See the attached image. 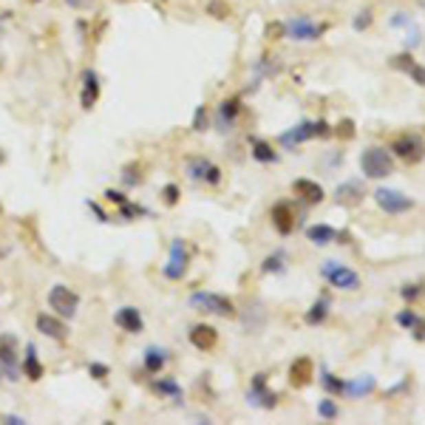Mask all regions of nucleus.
<instances>
[{"label":"nucleus","mask_w":425,"mask_h":425,"mask_svg":"<svg viewBox=\"0 0 425 425\" xmlns=\"http://www.w3.org/2000/svg\"><path fill=\"white\" fill-rule=\"evenodd\" d=\"M113 323L122 329L128 335H142L145 332V318H142V309L139 306H120V309L113 312Z\"/></svg>","instance_id":"16"},{"label":"nucleus","mask_w":425,"mask_h":425,"mask_svg":"<svg viewBox=\"0 0 425 425\" xmlns=\"http://www.w3.org/2000/svg\"><path fill=\"white\" fill-rule=\"evenodd\" d=\"M391 153L397 159H403L406 164H417V162L425 159V142L417 133H400L391 142Z\"/></svg>","instance_id":"9"},{"label":"nucleus","mask_w":425,"mask_h":425,"mask_svg":"<svg viewBox=\"0 0 425 425\" xmlns=\"http://www.w3.org/2000/svg\"><path fill=\"white\" fill-rule=\"evenodd\" d=\"M65 3H68L71 9L80 12V9H88V6H91V0H65Z\"/></svg>","instance_id":"49"},{"label":"nucleus","mask_w":425,"mask_h":425,"mask_svg":"<svg viewBox=\"0 0 425 425\" xmlns=\"http://www.w3.org/2000/svg\"><path fill=\"white\" fill-rule=\"evenodd\" d=\"M207 12H210L212 17H219V20L230 17V6L224 3V0H210V3H207Z\"/></svg>","instance_id":"40"},{"label":"nucleus","mask_w":425,"mask_h":425,"mask_svg":"<svg viewBox=\"0 0 425 425\" xmlns=\"http://www.w3.org/2000/svg\"><path fill=\"white\" fill-rule=\"evenodd\" d=\"M335 133H338L340 139H351V136H354V122H351V120H343V122L338 125Z\"/></svg>","instance_id":"45"},{"label":"nucleus","mask_w":425,"mask_h":425,"mask_svg":"<svg viewBox=\"0 0 425 425\" xmlns=\"http://www.w3.org/2000/svg\"><path fill=\"white\" fill-rule=\"evenodd\" d=\"M318 380H320V386L329 391V394H343V389H346V380H340V377L338 374H332V371H329L326 366H320L318 369Z\"/></svg>","instance_id":"30"},{"label":"nucleus","mask_w":425,"mask_h":425,"mask_svg":"<svg viewBox=\"0 0 425 425\" xmlns=\"http://www.w3.org/2000/svg\"><path fill=\"white\" fill-rule=\"evenodd\" d=\"M281 68H283V65H281L278 57H270V54L258 57V60L252 63V85H250V91H255L258 85H261V80H267V77H278Z\"/></svg>","instance_id":"21"},{"label":"nucleus","mask_w":425,"mask_h":425,"mask_svg":"<svg viewBox=\"0 0 425 425\" xmlns=\"http://www.w3.org/2000/svg\"><path fill=\"white\" fill-rule=\"evenodd\" d=\"M3 422H9V425H23V422H26V417H20V414H3Z\"/></svg>","instance_id":"48"},{"label":"nucleus","mask_w":425,"mask_h":425,"mask_svg":"<svg viewBox=\"0 0 425 425\" xmlns=\"http://www.w3.org/2000/svg\"><path fill=\"white\" fill-rule=\"evenodd\" d=\"M320 275H323L329 283H332L335 290H343V292L360 290V275L354 272V270H349L346 264H340V261H323Z\"/></svg>","instance_id":"8"},{"label":"nucleus","mask_w":425,"mask_h":425,"mask_svg":"<svg viewBox=\"0 0 425 425\" xmlns=\"http://www.w3.org/2000/svg\"><path fill=\"white\" fill-rule=\"evenodd\" d=\"M37 332L43 335V338H52V340H65L71 332H68V323H65V318H60V315H54V312H40L37 315Z\"/></svg>","instance_id":"15"},{"label":"nucleus","mask_w":425,"mask_h":425,"mask_svg":"<svg viewBox=\"0 0 425 425\" xmlns=\"http://www.w3.org/2000/svg\"><path fill=\"white\" fill-rule=\"evenodd\" d=\"M360 171L369 179H386V176L394 173V156L386 148L371 145V148H366L360 153Z\"/></svg>","instance_id":"4"},{"label":"nucleus","mask_w":425,"mask_h":425,"mask_svg":"<svg viewBox=\"0 0 425 425\" xmlns=\"http://www.w3.org/2000/svg\"><path fill=\"white\" fill-rule=\"evenodd\" d=\"M3 377H6V371H3V366H0V383H3Z\"/></svg>","instance_id":"50"},{"label":"nucleus","mask_w":425,"mask_h":425,"mask_svg":"<svg viewBox=\"0 0 425 425\" xmlns=\"http://www.w3.org/2000/svg\"><path fill=\"white\" fill-rule=\"evenodd\" d=\"M374 389H377V380H374V377H371V374H360V377H351V380H346L343 394L351 397V400H360V397L371 394Z\"/></svg>","instance_id":"25"},{"label":"nucleus","mask_w":425,"mask_h":425,"mask_svg":"<svg viewBox=\"0 0 425 425\" xmlns=\"http://www.w3.org/2000/svg\"><path fill=\"white\" fill-rule=\"evenodd\" d=\"M105 201H113L116 207H120V204L128 201V196H125L122 190H113V187H108V190H105Z\"/></svg>","instance_id":"44"},{"label":"nucleus","mask_w":425,"mask_h":425,"mask_svg":"<svg viewBox=\"0 0 425 425\" xmlns=\"http://www.w3.org/2000/svg\"><path fill=\"white\" fill-rule=\"evenodd\" d=\"M312 377H315V363H312L309 358H298V360L290 366V383H292L295 389L309 386Z\"/></svg>","instance_id":"24"},{"label":"nucleus","mask_w":425,"mask_h":425,"mask_svg":"<svg viewBox=\"0 0 425 425\" xmlns=\"http://www.w3.org/2000/svg\"><path fill=\"white\" fill-rule=\"evenodd\" d=\"M332 133V128H329L326 120H301L298 125H292L290 131H283L278 136V142L287 151H295L298 145H303V142H309V139H323Z\"/></svg>","instance_id":"1"},{"label":"nucleus","mask_w":425,"mask_h":425,"mask_svg":"<svg viewBox=\"0 0 425 425\" xmlns=\"http://www.w3.org/2000/svg\"><path fill=\"white\" fill-rule=\"evenodd\" d=\"M88 374L94 377V380H108V374H111V369H108V363H97V360H91L88 363Z\"/></svg>","instance_id":"39"},{"label":"nucleus","mask_w":425,"mask_h":425,"mask_svg":"<svg viewBox=\"0 0 425 425\" xmlns=\"http://www.w3.org/2000/svg\"><path fill=\"white\" fill-rule=\"evenodd\" d=\"M247 403L252 408H264V411H272L278 406V394L267 389V374L264 371L252 374V383L247 389Z\"/></svg>","instance_id":"12"},{"label":"nucleus","mask_w":425,"mask_h":425,"mask_svg":"<svg viewBox=\"0 0 425 425\" xmlns=\"http://www.w3.org/2000/svg\"><path fill=\"white\" fill-rule=\"evenodd\" d=\"M151 389H153L156 394H162V397H171V400H176V403L184 397V391H182L179 380H173V377H162V374H156V377H153V383H151Z\"/></svg>","instance_id":"26"},{"label":"nucleus","mask_w":425,"mask_h":425,"mask_svg":"<svg viewBox=\"0 0 425 425\" xmlns=\"http://www.w3.org/2000/svg\"><path fill=\"white\" fill-rule=\"evenodd\" d=\"M292 193L301 201H306V204H320L326 199V190H323L318 182H312V179H295L292 182Z\"/></svg>","instance_id":"22"},{"label":"nucleus","mask_w":425,"mask_h":425,"mask_svg":"<svg viewBox=\"0 0 425 425\" xmlns=\"http://www.w3.org/2000/svg\"><path fill=\"white\" fill-rule=\"evenodd\" d=\"M142 179H145V176H142L139 164H125V168H122V184L125 187H136V184H142Z\"/></svg>","instance_id":"35"},{"label":"nucleus","mask_w":425,"mask_h":425,"mask_svg":"<svg viewBox=\"0 0 425 425\" xmlns=\"http://www.w3.org/2000/svg\"><path fill=\"white\" fill-rule=\"evenodd\" d=\"M306 239H309L315 247H326L338 239V230L329 227V224H312V227H306Z\"/></svg>","instance_id":"27"},{"label":"nucleus","mask_w":425,"mask_h":425,"mask_svg":"<svg viewBox=\"0 0 425 425\" xmlns=\"http://www.w3.org/2000/svg\"><path fill=\"white\" fill-rule=\"evenodd\" d=\"M329 26L326 23H315L309 14H295L290 20H283V37L295 43H315L323 37Z\"/></svg>","instance_id":"3"},{"label":"nucleus","mask_w":425,"mask_h":425,"mask_svg":"<svg viewBox=\"0 0 425 425\" xmlns=\"http://www.w3.org/2000/svg\"><path fill=\"white\" fill-rule=\"evenodd\" d=\"M139 216H153V212H151L148 207H142V204H133L131 199H128L125 204H120V219H122V221H133V219H139Z\"/></svg>","instance_id":"32"},{"label":"nucleus","mask_w":425,"mask_h":425,"mask_svg":"<svg viewBox=\"0 0 425 425\" xmlns=\"http://www.w3.org/2000/svg\"><path fill=\"white\" fill-rule=\"evenodd\" d=\"M3 162H6V153H3V151H0V164H3Z\"/></svg>","instance_id":"51"},{"label":"nucleus","mask_w":425,"mask_h":425,"mask_svg":"<svg viewBox=\"0 0 425 425\" xmlns=\"http://www.w3.org/2000/svg\"><path fill=\"white\" fill-rule=\"evenodd\" d=\"M190 303V309L196 312H204V315H216V318H235V303L227 298V295H219V292H193L187 298Z\"/></svg>","instance_id":"2"},{"label":"nucleus","mask_w":425,"mask_h":425,"mask_svg":"<svg viewBox=\"0 0 425 425\" xmlns=\"http://www.w3.org/2000/svg\"><path fill=\"white\" fill-rule=\"evenodd\" d=\"M371 20H374L371 9H363V12H358V17L351 20V29H354V32H366V29L371 26Z\"/></svg>","instance_id":"37"},{"label":"nucleus","mask_w":425,"mask_h":425,"mask_svg":"<svg viewBox=\"0 0 425 425\" xmlns=\"http://www.w3.org/2000/svg\"><path fill=\"white\" fill-rule=\"evenodd\" d=\"M80 108L83 111H91L94 105H97L100 94H102V83H100V74L94 68H85L83 77H80Z\"/></svg>","instance_id":"14"},{"label":"nucleus","mask_w":425,"mask_h":425,"mask_svg":"<svg viewBox=\"0 0 425 425\" xmlns=\"http://www.w3.org/2000/svg\"><path fill=\"white\" fill-rule=\"evenodd\" d=\"M49 309L65 320H74L80 312V295L65 283H54L49 290Z\"/></svg>","instance_id":"5"},{"label":"nucleus","mask_w":425,"mask_h":425,"mask_svg":"<svg viewBox=\"0 0 425 425\" xmlns=\"http://www.w3.org/2000/svg\"><path fill=\"white\" fill-rule=\"evenodd\" d=\"M419 295V287H417V283H411V287H403V298L406 301H414Z\"/></svg>","instance_id":"47"},{"label":"nucleus","mask_w":425,"mask_h":425,"mask_svg":"<svg viewBox=\"0 0 425 425\" xmlns=\"http://www.w3.org/2000/svg\"><path fill=\"white\" fill-rule=\"evenodd\" d=\"M20 358H23V351H20L17 335L0 332V366H3V371H6V380H12V383H17L20 374H23Z\"/></svg>","instance_id":"6"},{"label":"nucleus","mask_w":425,"mask_h":425,"mask_svg":"<svg viewBox=\"0 0 425 425\" xmlns=\"http://www.w3.org/2000/svg\"><path fill=\"white\" fill-rule=\"evenodd\" d=\"M179 199H182L179 184H173V182H171V184H164V187H162V201L168 204V207H176V204H179Z\"/></svg>","instance_id":"36"},{"label":"nucleus","mask_w":425,"mask_h":425,"mask_svg":"<svg viewBox=\"0 0 425 425\" xmlns=\"http://www.w3.org/2000/svg\"><path fill=\"white\" fill-rule=\"evenodd\" d=\"M406 74H411V80L417 83V85H422L425 88V65H419V63H414L408 71H406Z\"/></svg>","instance_id":"41"},{"label":"nucleus","mask_w":425,"mask_h":425,"mask_svg":"<svg viewBox=\"0 0 425 425\" xmlns=\"http://www.w3.org/2000/svg\"><path fill=\"white\" fill-rule=\"evenodd\" d=\"M329 306H332V303H329V298H326V295H320V298H318V301L309 306V309H306L303 320L309 323V326H318V323H323V320L329 318Z\"/></svg>","instance_id":"29"},{"label":"nucleus","mask_w":425,"mask_h":425,"mask_svg":"<svg viewBox=\"0 0 425 425\" xmlns=\"http://www.w3.org/2000/svg\"><path fill=\"white\" fill-rule=\"evenodd\" d=\"M244 105H241V97H227L216 105V113H212V125H216V131L221 133H230L235 128V122H239Z\"/></svg>","instance_id":"13"},{"label":"nucleus","mask_w":425,"mask_h":425,"mask_svg":"<svg viewBox=\"0 0 425 425\" xmlns=\"http://www.w3.org/2000/svg\"><path fill=\"white\" fill-rule=\"evenodd\" d=\"M168 363H171V351L164 349V346H148L145 351H142V369H145L151 377H156V374H162L164 369H168Z\"/></svg>","instance_id":"17"},{"label":"nucleus","mask_w":425,"mask_h":425,"mask_svg":"<svg viewBox=\"0 0 425 425\" xmlns=\"http://www.w3.org/2000/svg\"><path fill=\"white\" fill-rule=\"evenodd\" d=\"M184 173H187V179H190V182H204L210 187L221 184V168L216 162H210L207 156H187Z\"/></svg>","instance_id":"7"},{"label":"nucleus","mask_w":425,"mask_h":425,"mask_svg":"<svg viewBox=\"0 0 425 425\" xmlns=\"http://www.w3.org/2000/svg\"><path fill=\"white\" fill-rule=\"evenodd\" d=\"M318 417L320 419H338L340 417V408H338L335 400H329V397L318 400Z\"/></svg>","instance_id":"33"},{"label":"nucleus","mask_w":425,"mask_h":425,"mask_svg":"<svg viewBox=\"0 0 425 425\" xmlns=\"http://www.w3.org/2000/svg\"><path fill=\"white\" fill-rule=\"evenodd\" d=\"M270 219H272V227L278 230V235H292L295 232V210H292L290 201H278L270 210Z\"/></svg>","instance_id":"19"},{"label":"nucleus","mask_w":425,"mask_h":425,"mask_svg":"<svg viewBox=\"0 0 425 425\" xmlns=\"http://www.w3.org/2000/svg\"><path fill=\"white\" fill-rule=\"evenodd\" d=\"M363 196H366L363 182H358V179H349V182L338 184V190H335V199H338V204H343V207H358V204L363 201Z\"/></svg>","instance_id":"23"},{"label":"nucleus","mask_w":425,"mask_h":425,"mask_svg":"<svg viewBox=\"0 0 425 425\" xmlns=\"http://www.w3.org/2000/svg\"><path fill=\"white\" fill-rule=\"evenodd\" d=\"M411 23H414V20H411V14H406V12H397V17H391V26H394V29H408Z\"/></svg>","instance_id":"42"},{"label":"nucleus","mask_w":425,"mask_h":425,"mask_svg":"<svg viewBox=\"0 0 425 425\" xmlns=\"http://www.w3.org/2000/svg\"><path fill=\"white\" fill-rule=\"evenodd\" d=\"M283 270H287V255H283V250H275L272 255L264 258V264H261V272H267V275H270V272L278 275V272H283Z\"/></svg>","instance_id":"31"},{"label":"nucleus","mask_w":425,"mask_h":425,"mask_svg":"<svg viewBox=\"0 0 425 425\" xmlns=\"http://www.w3.org/2000/svg\"><path fill=\"white\" fill-rule=\"evenodd\" d=\"M190 128H193L196 133H201V131L210 128V111H207V105H199V108L193 111V122H190Z\"/></svg>","instance_id":"34"},{"label":"nucleus","mask_w":425,"mask_h":425,"mask_svg":"<svg viewBox=\"0 0 425 425\" xmlns=\"http://www.w3.org/2000/svg\"><path fill=\"white\" fill-rule=\"evenodd\" d=\"M23 358H20V369H23V377L26 380H32V383H37V380H43V374H45V366H43V360H40V354H37V346L34 343H26L23 346Z\"/></svg>","instance_id":"18"},{"label":"nucleus","mask_w":425,"mask_h":425,"mask_svg":"<svg viewBox=\"0 0 425 425\" xmlns=\"http://www.w3.org/2000/svg\"><path fill=\"white\" fill-rule=\"evenodd\" d=\"M267 40H283V23L281 20H275V23L267 26Z\"/></svg>","instance_id":"43"},{"label":"nucleus","mask_w":425,"mask_h":425,"mask_svg":"<svg viewBox=\"0 0 425 425\" xmlns=\"http://www.w3.org/2000/svg\"><path fill=\"white\" fill-rule=\"evenodd\" d=\"M187 261H190V255H187V241L173 239L171 250H168V264L162 267V275L168 281H182L184 272H187Z\"/></svg>","instance_id":"10"},{"label":"nucleus","mask_w":425,"mask_h":425,"mask_svg":"<svg viewBox=\"0 0 425 425\" xmlns=\"http://www.w3.org/2000/svg\"><path fill=\"white\" fill-rule=\"evenodd\" d=\"M187 338H190V343L199 351H210V349H216V343H219V329L210 326V323H193L190 332H187Z\"/></svg>","instance_id":"20"},{"label":"nucleus","mask_w":425,"mask_h":425,"mask_svg":"<svg viewBox=\"0 0 425 425\" xmlns=\"http://www.w3.org/2000/svg\"><path fill=\"white\" fill-rule=\"evenodd\" d=\"M374 201H377V207H380V210H386L389 216H403V212H408L414 207V199H408L406 193L394 190V187H377Z\"/></svg>","instance_id":"11"},{"label":"nucleus","mask_w":425,"mask_h":425,"mask_svg":"<svg viewBox=\"0 0 425 425\" xmlns=\"http://www.w3.org/2000/svg\"><path fill=\"white\" fill-rule=\"evenodd\" d=\"M419 320H422V318H419V315H417L414 309H403V312L397 315V323L403 326V329H408V332H411V329H414V326H417Z\"/></svg>","instance_id":"38"},{"label":"nucleus","mask_w":425,"mask_h":425,"mask_svg":"<svg viewBox=\"0 0 425 425\" xmlns=\"http://www.w3.org/2000/svg\"><path fill=\"white\" fill-rule=\"evenodd\" d=\"M85 207H88V210L94 212V216H97V221H102V224L108 221V212H105V210H102V207H100L97 201H85Z\"/></svg>","instance_id":"46"},{"label":"nucleus","mask_w":425,"mask_h":425,"mask_svg":"<svg viewBox=\"0 0 425 425\" xmlns=\"http://www.w3.org/2000/svg\"><path fill=\"white\" fill-rule=\"evenodd\" d=\"M250 153H252V159L255 162H261V164H272V162H278V153L272 151V145L270 142H264V139H258V136H250Z\"/></svg>","instance_id":"28"}]
</instances>
